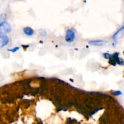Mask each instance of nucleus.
<instances>
[{"mask_svg":"<svg viewBox=\"0 0 124 124\" xmlns=\"http://www.w3.org/2000/svg\"><path fill=\"white\" fill-rule=\"evenodd\" d=\"M7 18V15L6 13H2L0 15V24L5 22V20Z\"/></svg>","mask_w":124,"mask_h":124,"instance_id":"7","label":"nucleus"},{"mask_svg":"<svg viewBox=\"0 0 124 124\" xmlns=\"http://www.w3.org/2000/svg\"><path fill=\"white\" fill-rule=\"evenodd\" d=\"M111 54H109V53H104L102 54L103 57H104L105 59H110V58H111Z\"/></svg>","mask_w":124,"mask_h":124,"instance_id":"9","label":"nucleus"},{"mask_svg":"<svg viewBox=\"0 0 124 124\" xmlns=\"http://www.w3.org/2000/svg\"><path fill=\"white\" fill-rule=\"evenodd\" d=\"M124 35V24L122 27H121L112 36V39L114 41H116L121 39Z\"/></svg>","mask_w":124,"mask_h":124,"instance_id":"3","label":"nucleus"},{"mask_svg":"<svg viewBox=\"0 0 124 124\" xmlns=\"http://www.w3.org/2000/svg\"><path fill=\"white\" fill-rule=\"evenodd\" d=\"M12 30V27L8 22H4L0 24V35H6L10 33Z\"/></svg>","mask_w":124,"mask_h":124,"instance_id":"2","label":"nucleus"},{"mask_svg":"<svg viewBox=\"0 0 124 124\" xmlns=\"http://www.w3.org/2000/svg\"><path fill=\"white\" fill-rule=\"evenodd\" d=\"M76 38V33L73 29H68L65 32V40L68 43H71Z\"/></svg>","mask_w":124,"mask_h":124,"instance_id":"1","label":"nucleus"},{"mask_svg":"<svg viewBox=\"0 0 124 124\" xmlns=\"http://www.w3.org/2000/svg\"><path fill=\"white\" fill-rule=\"evenodd\" d=\"M23 32L24 33L25 35L29 36H31L34 35L35 33V31L32 28L30 27H25L23 29Z\"/></svg>","mask_w":124,"mask_h":124,"instance_id":"6","label":"nucleus"},{"mask_svg":"<svg viewBox=\"0 0 124 124\" xmlns=\"http://www.w3.org/2000/svg\"><path fill=\"white\" fill-rule=\"evenodd\" d=\"M88 44L91 46H98V47H101V46H103L106 44V42L104 40L102 39H96V40H92V41H89Z\"/></svg>","mask_w":124,"mask_h":124,"instance_id":"5","label":"nucleus"},{"mask_svg":"<svg viewBox=\"0 0 124 124\" xmlns=\"http://www.w3.org/2000/svg\"><path fill=\"white\" fill-rule=\"evenodd\" d=\"M19 47H14V48H11V49H8L7 50H8V52H12V53H15V52H16L17 51L19 50Z\"/></svg>","mask_w":124,"mask_h":124,"instance_id":"10","label":"nucleus"},{"mask_svg":"<svg viewBox=\"0 0 124 124\" xmlns=\"http://www.w3.org/2000/svg\"><path fill=\"white\" fill-rule=\"evenodd\" d=\"M39 33L40 35L42 36H47V31H46V30H44V29H40V30H39Z\"/></svg>","mask_w":124,"mask_h":124,"instance_id":"8","label":"nucleus"},{"mask_svg":"<svg viewBox=\"0 0 124 124\" xmlns=\"http://www.w3.org/2000/svg\"><path fill=\"white\" fill-rule=\"evenodd\" d=\"M112 94L114 96H119L121 95L122 94V93L121 91H114V92H112Z\"/></svg>","mask_w":124,"mask_h":124,"instance_id":"11","label":"nucleus"},{"mask_svg":"<svg viewBox=\"0 0 124 124\" xmlns=\"http://www.w3.org/2000/svg\"><path fill=\"white\" fill-rule=\"evenodd\" d=\"M9 42V38L6 35H0V48L7 46Z\"/></svg>","mask_w":124,"mask_h":124,"instance_id":"4","label":"nucleus"}]
</instances>
